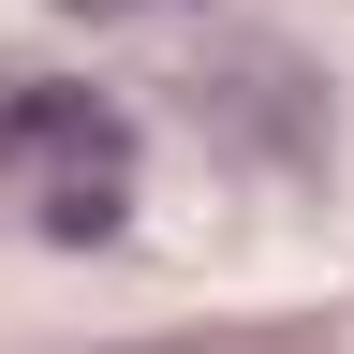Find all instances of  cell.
<instances>
[{
  "label": "cell",
  "instance_id": "1",
  "mask_svg": "<svg viewBox=\"0 0 354 354\" xmlns=\"http://www.w3.org/2000/svg\"><path fill=\"white\" fill-rule=\"evenodd\" d=\"M0 177L44 236H118L133 207V118L104 88H15L0 104Z\"/></svg>",
  "mask_w": 354,
  "mask_h": 354
},
{
  "label": "cell",
  "instance_id": "2",
  "mask_svg": "<svg viewBox=\"0 0 354 354\" xmlns=\"http://www.w3.org/2000/svg\"><path fill=\"white\" fill-rule=\"evenodd\" d=\"M74 15H133V0H74Z\"/></svg>",
  "mask_w": 354,
  "mask_h": 354
}]
</instances>
